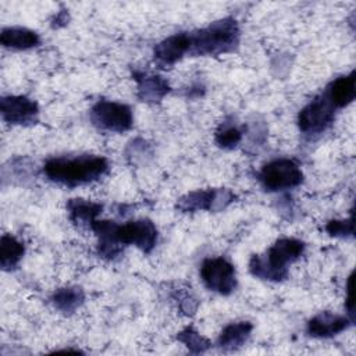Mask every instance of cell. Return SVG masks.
Returning <instances> with one entry per match:
<instances>
[{
    "instance_id": "6da1fadb",
    "label": "cell",
    "mask_w": 356,
    "mask_h": 356,
    "mask_svg": "<svg viewBox=\"0 0 356 356\" xmlns=\"http://www.w3.org/2000/svg\"><path fill=\"white\" fill-rule=\"evenodd\" d=\"M44 174L49 179L75 186L99 179L108 170V163L100 156H78L50 159L44 164Z\"/></svg>"
},
{
    "instance_id": "52a82bcc",
    "label": "cell",
    "mask_w": 356,
    "mask_h": 356,
    "mask_svg": "<svg viewBox=\"0 0 356 356\" xmlns=\"http://www.w3.org/2000/svg\"><path fill=\"white\" fill-rule=\"evenodd\" d=\"M334 110L335 107L325 95L316 97L300 110L298 115L299 129L303 134H321L334 121Z\"/></svg>"
},
{
    "instance_id": "9a60e30c",
    "label": "cell",
    "mask_w": 356,
    "mask_h": 356,
    "mask_svg": "<svg viewBox=\"0 0 356 356\" xmlns=\"http://www.w3.org/2000/svg\"><path fill=\"white\" fill-rule=\"evenodd\" d=\"M214 200H216V189H199L186 193L182 196L177 207L184 211H199V210H211L214 211Z\"/></svg>"
},
{
    "instance_id": "7c38bea8",
    "label": "cell",
    "mask_w": 356,
    "mask_h": 356,
    "mask_svg": "<svg viewBox=\"0 0 356 356\" xmlns=\"http://www.w3.org/2000/svg\"><path fill=\"white\" fill-rule=\"evenodd\" d=\"M355 81V72H350L349 75L337 78L327 88V92L324 95L335 108H342L353 102L356 96Z\"/></svg>"
},
{
    "instance_id": "ba28073f",
    "label": "cell",
    "mask_w": 356,
    "mask_h": 356,
    "mask_svg": "<svg viewBox=\"0 0 356 356\" xmlns=\"http://www.w3.org/2000/svg\"><path fill=\"white\" fill-rule=\"evenodd\" d=\"M115 239L120 245H135L142 252L149 253L157 242V229L147 218L117 224Z\"/></svg>"
},
{
    "instance_id": "5bb4252c",
    "label": "cell",
    "mask_w": 356,
    "mask_h": 356,
    "mask_svg": "<svg viewBox=\"0 0 356 356\" xmlns=\"http://www.w3.org/2000/svg\"><path fill=\"white\" fill-rule=\"evenodd\" d=\"M0 40L3 46L18 49V50L35 47L40 42L39 35L36 32L28 28H21V26H11V28L3 29L0 35Z\"/></svg>"
},
{
    "instance_id": "7a4b0ae2",
    "label": "cell",
    "mask_w": 356,
    "mask_h": 356,
    "mask_svg": "<svg viewBox=\"0 0 356 356\" xmlns=\"http://www.w3.org/2000/svg\"><path fill=\"white\" fill-rule=\"evenodd\" d=\"M305 250V243L295 238H281L264 254H253L249 261L252 275L267 281H282L288 275V264L296 261Z\"/></svg>"
},
{
    "instance_id": "8992f818",
    "label": "cell",
    "mask_w": 356,
    "mask_h": 356,
    "mask_svg": "<svg viewBox=\"0 0 356 356\" xmlns=\"http://www.w3.org/2000/svg\"><path fill=\"white\" fill-rule=\"evenodd\" d=\"M204 285L221 295H229L236 286L234 266L224 257L206 259L200 267Z\"/></svg>"
},
{
    "instance_id": "44dd1931",
    "label": "cell",
    "mask_w": 356,
    "mask_h": 356,
    "mask_svg": "<svg viewBox=\"0 0 356 356\" xmlns=\"http://www.w3.org/2000/svg\"><path fill=\"white\" fill-rule=\"evenodd\" d=\"M242 139V132L232 124H222L216 132V143L222 149L235 147Z\"/></svg>"
},
{
    "instance_id": "4fadbf2b",
    "label": "cell",
    "mask_w": 356,
    "mask_h": 356,
    "mask_svg": "<svg viewBox=\"0 0 356 356\" xmlns=\"http://www.w3.org/2000/svg\"><path fill=\"white\" fill-rule=\"evenodd\" d=\"M135 81L138 83V96L143 102H159L170 90L168 83L157 75L135 72Z\"/></svg>"
},
{
    "instance_id": "8fae6325",
    "label": "cell",
    "mask_w": 356,
    "mask_h": 356,
    "mask_svg": "<svg viewBox=\"0 0 356 356\" xmlns=\"http://www.w3.org/2000/svg\"><path fill=\"white\" fill-rule=\"evenodd\" d=\"M350 324H352V320L346 316L334 314L331 312H321L309 320L307 332L312 337L330 338L342 332Z\"/></svg>"
},
{
    "instance_id": "7402d4cb",
    "label": "cell",
    "mask_w": 356,
    "mask_h": 356,
    "mask_svg": "<svg viewBox=\"0 0 356 356\" xmlns=\"http://www.w3.org/2000/svg\"><path fill=\"white\" fill-rule=\"evenodd\" d=\"M325 229L331 236H350L353 234V217L349 220H331Z\"/></svg>"
},
{
    "instance_id": "ffe728a7",
    "label": "cell",
    "mask_w": 356,
    "mask_h": 356,
    "mask_svg": "<svg viewBox=\"0 0 356 356\" xmlns=\"http://www.w3.org/2000/svg\"><path fill=\"white\" fill-rule=\"evenodd\" d=\"M178 341H181L191 352L193 353H200V352H204L209 346H210V342L207 338H204L203 335H200L197 331H195L193 328L188 327L185 330H182L179 334H178Z\"/></svg>"
},
{
    "instance_id": "5b68a950",
    "label": "cell",
    "mask_w": 356,
    "mask_h": 356,
    "mask_svg": "<svg viewBox=\"0 0 356 356\" xmlns=\"http://www.w3.org/2000/svg\"><path fill=\"white\" fill-rule=\"evenodd\" d=\"M260 181L270 191H282L300 185L303 172L295 161L289 159H277L263 165Z\"/></svg>"
},
{
    "instance_id": "277c9868",
    "label": "cell",
    "mask_w": 356,
    "mask_h": 356,
    "mask_svg": "<svg viewBox=\"0 0 356 356\" xmlns=\"http://www.w3.org/2000/svg\"><path fill=\"white\" fill-rule=\"evenodd\" d=\"M93 125L110 132H125L134 124L132 111L127 104L100 100L90 110Z\"/></svg>"
},
{
    "instance_id": "3957f363",
    "label": "cell",
    "mask_w": 356,
    "mask_h": 356,
    "mask_svg": "<svg viewBox=\"0 0 356 356\" xmlns=\"http://www.w3.org/2000/svg\"><path fill=\"white\" fill-rule=\"evenodd\" d=\"M239 42V28L235 19L224 18L189 33V54L217 56L232 50Z\"/></svg>"
},
{
    "instance_id": "ac0fdd59",
    "label": "cell",
    "mask_w": 356,
    "mask_h": 356,
    "mask_svg": "<svg viewBox=\"0 0 356 356\" xmlns=\"http://www.w3.org/2000/svg\"><path fill=\"white\" fill-rule=\"evenodd\" d=\"M53 305L57 310L70 314L74 313L85 300V293L78 286L60 288L53 293Z\"/></svg>"
},
{
    "instance_id": "d6986e66",
    "label": "cell",
    "mask_w": 356,
    "mask_h": 356,
    "mask_svg": "<svg viewBox=\"0 0 356 356\" xmlns=\"http://www.w3.org/2000/svg\"><path fill=\"white\" fill-rule=\"evenodd\" d=\"M25 252L24 243L13 235H3L0 242V264L1 268L8 271L14 268L22 259Z\"/></svg>"
},
{
    "instance_id": "e0dca14e",
    "label": "cell",
    "mask_w": 356,
    "mask_h": 356,
    "mask_svg": "<svg viewBox=\"0 0 356 356\" xmlns=\"http://www.w3.org/2000/svg\"><path fill=\"white\" fill-rule=\"evenodd\" d=\"M252 330L253 325L249 321L231 323L221 331L218 345L222 349H236L248 341Z\"/></svg>"
},
{
    "instance_id": "30bf717a",
    "label": "cell",
    "mask_w": 356,
    "mask_h": 356,
    "mask_svg": "<svg viewBox=\"0 0 356 356\" xmlns=\"http://www.w3.org/2000/svg\"><path fill=\"white\" fill-rule=\"evenodd\" d=\"M189 53V33H175L154 47V60L161 67H170Z\"/></svg>"
},
{
    "instance_id": "9c48e42d",
    "label": "cell",
    "mask_w": 356,
    "mask_h": 356,
    "mask_svg": "<svg viewBox=\"0 0 356 356\" xmlns=\"http://www.w3.org/2000/svg\"><path fill=\"white\" fill-rule=\"evenodd\" d=\"M1 117L6 122L21 125L32 124L39 114L38 104L25 96H4L0 100Z\"/></svg>"
},
{
    "instance_id": "2e32d148",
    "label": "cell",
    "mask_w": 356,
    "mask_h": 356,
    "mask_svg": "<svg viewBox=\"0 0 356 356\" xmlns=\"http://www.w3.org/2000/svg\"><path fill=\"white\" fill-rule=\"evenodd\" d=\"M102 209V204L85 199H71L68 202L70 218L72 222L78 225L92 227V224L96 221V217L100 214Z\"/></svg>"
}]
</instances>
